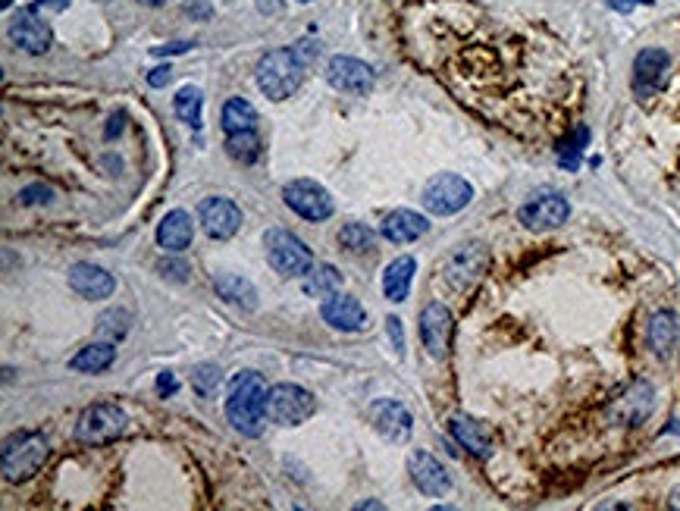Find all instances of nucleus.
Wrapping results in <instances>:
<instances>
[{
    "instance_id": "1",
    "label": "nucleus",
    "mask_w": 680,
    "mask_h": 511,
    "mask_svg": "<svg viewBox=\"0 0 680 511\" xmlns=\"http://www.w3.org/2000/svg\"><path fill=\"white\" fill-rule=\"evenodd\" d=\"M317 51L320 48H314V44H298V48L270 51L261 63H257V88H261L270 101L292 98L301 88L304 69H308V63Z\"/></svg>"
},
{
    "instance_id": "2",
    "label": "nucleus",
    "mask_w": 680,
    "mask_h": 511,
    "mask_svg": "<svg viewBox=\"0 0 680 511\" xmlns=\"http://www.w3.org/2000/svg\"><path fill=\"white\" fill-rule=\"evenodd\" d=\"M267 396L270 389L261 374L245 370L229 386V399H226V417L229 424L236 427L242 436H261L267 424Z\"/></svg>"
},
{
    "instance_id": "3",
    "label": "nucleus",
    "mask_w": 680,
    "mask_h": 511,
    "mask_svg": "<svg viewBox=\"0 0 680 511\" xmlns=\"http://www.w3.org/2000/svg\"><path fill=\"white\" fill-rule=\"evenodd\" d=\"M48 455H51V446H48V439H44L41 433H16V436H10L4 443V458H0L7 483L32 480L44 468Z\"/></svg>"
},
{
    "instance_id": "4",
    "label": "nucleus",
    "mask_w": 680,
    "mask_h": 511,
    "mask_svg": "<svg viewBox=\"0 0 680 511\" xmlns=\"http://www.w3.org/2000/svg\"><path fill=\"white\" fill-rule=\"evenodd\" d=\"M314 411H317V399L298 383H279L267 396V417L279 427H298L308 421V417H314Z\"/></svg>"
},
{
    "instance_id": "5",
    "label": "nucleus",
    "mask_w": 680,
    "mask_h": 511,
    "mask_svg": "<svg viewBox=\"0 0 680 511\" xmlns=\"http://www.w3.org/2000/svg\"><path fill=\"white\" fill-rule=\"evenodd\" d=\"M264 248H267V261L276 273L283 276H304L314 267V254L311 248L304 245L298 236L286 229H270L264 236Z\"/></svg>"
},
{
    "instance_id": "6",
    "label": "nucleus",
    "mask_w": 680,
    "mask_h": 511,
    "mask_svg": "<svg viewBox=\"0 0 680 511\" xmlns=\"http://www.w3.org/2000/svg\"><path fill=\"white\" fill-rule=\"evenodd\" d=\"M471 198H474L471 182L455 176V173H439L424 185V198L420 201H424V207L430 214L452 217V214L464 211V207L471 204Z\"/></svg>"
},
{
    "instance_id": "7",
    "label": "nucleus",
    "mask_w": 680,
    "mask_h": 511,
    "mask_svg": "<svg viewBox=\"0 0 680 511\" xmlns=\"http://www.w3.org/2000/svg\"><path fill=\"white\" fill-rule=\"evenodd\" d=\"M126 411L116 405H91L82 411L76 424V439L82 446H107L126 430Z\"/></svg>"
},
{
    "instance_id": "8",
    "label": "nucleus",
    "mask_w": 680,
    "mask_h": 511,
    "mask_svg": "<svg viewBox=\"0 0 680 511\" xmlns=\"http://www.w3.org/2000/svg\"><path fill=\"white\" fill-rule=\"evenodd\" d=\"M489 267V251L480 242H464L458 245L442 264V280L449 283L455 292L471 289Z\"/></svg>"
},
{
    "instance_id": "9",
    "label": "nucleus",
    "mask_w": 680,
    "mask_h": 511,
    "mask_svg": "<svg viewBox=\"0 0 680 511\" xmlns=\"http://www.w3.org/2000/svg\"><path fill=\"white\" fill-rule=\"evenodd\" d=\"M283 201L304 220H326L333 214V195L314 179H292L283 189Z\"/></svg>"
},
{
    "instance_id": "10",
    "label": "nucleus",
    "mask_w": 680,
    "mask_h": 511,
    "mask_svg": "<svg viewBox=\"0 0 680 511\" xmlns=\"http://www.w3.org/2000/svg\"><path fill=\"white\" fill-rule=\"evenodd\" d=\"M521 223L533 232H546V229H558L561 223H568L571 217V204L565 195L558 192H543V195H533L521 211H518Z\"/></svg>"
},
{
    "instance_id": "11",
    "label": "nucleus",
    "mask_w": 680,
    "mask_h": 511,
    "mask_svg": "<svg viewBox=\"0 0 680 511\" xmlns=\"http://www.w3.org/2000/svg\"><path fill=\"white\" fill-rule=\"evenodd\" d=\"M652 408H655V389L649 383L637 380V383H630L612 405H608V421L624 424V427H637L652 414Z\"/></svg>"
},
{
    "instance_id": "12",
    "label": "nucleus",
    "mask_w": 680,
    "mask_h": 511,
    "mask_svg": "<svg viewBox=\"0 0 680 511\" xmlns=\"http://www.w3.org/2000/svg\"><path fill=\"white\" fill-rule=\"evenodd\" d=\"M367 417L373 430H377L386 443H408L411 439V414L402 402L395 399H377L367 408Z\"/></svg>"
},
{
    "instance_id": "13",
    "label": "nucleus",
    "mask_w": 680,
    "mask_h": 511,
    "mask_svg": "<svg viewBox=\"0 0 680 511\" xmlns=\"http://www.w3.org/2000/svg\"><path fill=\"white\" fill-rule=\"evenodd\" d=\"M452 311L442 305V301H433V305L424 308L420 314V339H424V348L430 352V358L442 361L449 355V345H452Z\"/></svg>"
},
{
    "instance_id": "14",
    "label": "nucleus",
    "mask_w": 680,
    "mask_h": 511,
    "mask_svg": "<svg viewBox=\"0 0 680 511\" xmlns=\"http://www.w3.org/2000/svg\"><path fill=\"white\" fill-rule=\"evenodd\" d=\"M198 223L210 239H232L242 226V211L229 198H207L198 207Z\"/></svg>"
},
{
    "instance_id": "15",
    "label": "nucleus",
    "mask_w": 680,
    "mask_h": 511,
    "mask_svg": "<svg viewBox=\"0 0 680 511\" xmlns=\"http://www.w3.org/2000/svg\"><path fill=\"white\" fill-rule=\"evenodd\" d=\"M668 69H671V57L662 48H646L637 63H633V91L640 98H652L659 95L668 82Z\"/></svg>"
},
{
    "instance_id": "16",
    "label": "nucleus",
    "mask_w": 680,
    "mask_h": 511,
    "mask_svg": "<svg viewBox=\"0 0 680 511\" xmlns=\"http://www.w3.org/2000/svg\"><path fill=\"white\" fill-rule=\"evenodd\" d=\"M408 471H411V480L414 486L424 496L430 499H442V496H449L452 493V477L449 471L442 468V464L430 455V452H411L408 458Z\"/></svg>"
},
{
    "instance_id": "17",
    "label": "nucleus",
    "mask_w": 680,
    "mask_h": 511,
    "mask_svg": "<svg viewBox=\"0 0 680 511\" xmlns=\"http://www.w3.org/2000/svg\"><path fill=\"white\" fill-rule=\"evenodd\" d=\"M326 82L345 95H367L373 88V69L355 57H333L326 66Z\"/></svg>"
},
{
    "instance_id": "18",
    "label": "nucleus",
    "mask_w": 680,
    "mask_h": 511,
    "mask_svg": "<svg viewBox=\"0 0 680 511\" xmlns=\"http://www.w3.org/2000/svg\"><path fill=\"white\" fill-rule=\"evenodd\" d=\"M10 38L16 48H22L26 54H44L51 48V26L44 19H38L32 10H19L16 19H13V26H10Z\"/></svg>"
},
{
    "instance_id": "19",
    "label": "nucleus",
    "mask_w": 680,
    "mask_h": 511,
    "mask_svg": "<svg viewBox=\"0 0 680 511\" xmlns=\"http://www.w3.org/2000/svg\"><path fill=\"white\" fill-rule=\"evenodd\" d=\"M320 314L333 330H342V333H361L367 327V311L361 308V301L351 295H339V292L330 295L323 301Z\"/></svg>"
},
{
    "instance_id": "20",
    "label": "nucleus",
    "mask_w": 680,
    "mask_h": 511,
    "mask_svg": "<svg viewBox=\"0 0 680 511\" xmlns=\"http://www.w3.org/2000/svg\"><path fill=\"white\" fill-rule=\"evenodd\" d=\"M69 286H73L76 295L88 298V301H101L110 298L116 289V280L98 264H76L69 270Z\"/></svg>"
},
{
    "instance_id": "21",
    "label": "nucleus",
    "mask_w": 680,
    "mask_h": 511,
    "mask_svg": "<svg viewBox=\"0 0 680 511\" xmlns=\"http://www.w3.org/2000/svg\"><path fill=\"white\" fill-rule=\"evenodd\" d=\"M430 229V220L424 214H414V211H392L386 220H383V239L395 242V245H408V242H417L420 236H427Z\"/></svg>"
},
{
    "instance_id": "22",
    "label": "nucleus",
    "mask_w": 680,
    "mask_h": 511,
    "mask_svg": "<svg viewBox=\"0 0 680 511\" xmlns=\"http://www.w3.org/2000/svg\"><path fill=\"white\" fill-rule=\"evenodd\" d=\"M192 236H195V226H192V217L185 211H170L157 226V242H160L163 251H170V254H182L192 245Z\"/></svg>"
},
{
    "instance_id": "23",
    "label": "nucleus",
    "mask_w": 680,
    "mask_h": 511,
    "mask_svg": "<svg viewBox=\"0 0 680 511\" xmlns=\"http://www.w3.org/2000/svg\"><path fill=\"white\" fill-rule=\"evenodd\" d=\"M449 430H452V436L471 455H477V458H489L492 455V439H489V433L483 430V424L471 421V417H455V421L449 424Z\"/></svg>"
},
{
    "instance_id": "24",
    "label": "nucleus",
    "mask_w": 680,
    "mask_h": 511,
    "mask_svg": "<svg viewBox=\"0 0 680 511\" xmlns=\"http://www.w3.org/2000/svg\"><path fill=\"white\" fill-rule=\"evenodd\" d=\"M214 286H217L220 298L229 301V305L245 308V311H254L257 308V292H254V286L245 280V276H239V273H220V276H214Z\"/></svg>"
},
{
    "instance_id": "25",
    "label": "nucleus",
    "mask_w": 680,
    "mask_h": 511,
    "mask_svg": "<svg viewBox=\"0 0 680 511\" xmlns=\"http://www.w3.org/2000/svg\"><path fill=\"white\" fill-rule=\"evenodd\" d=\"M414 270H417V261L414 258H395L386 267V273H383V292H386L389 301H405L408 298Z\"/></svg>"
},
{
    "instance_id": "26",
    "label": "nucleus",
    "mask_w": 680,
    "mask_h": 511,
    "mask_svg": "<svg viewBox=\"0 0 680 511\" xmlns=\"http://www.w3.org/2000/svg\"><path fill=\"white\" fill-rule=\"evenodd\" d=\"M677 317L671 311H659L652 320H649V345H652V352L659 355V358H668L674 352V345H677Z\"/></svg>"
},
{
    "instance_id": "27",
    "label": "nucleus",
    "mask_w": 680,
    "mask_h": 511,
    "mask_svg": "<svg viewBox=\"0 0 680 511\" xmlns=\"http://www.w3.org/2000/svg\"><path fill=\"white\" fill-rule=\"evenodd\" d=\"M301 286L311 298H330L342 289V273L333 264H320V267H311L308 273H304Z\"/></svg>"
},
{
    "instance_id": "28",
    "label": "nucleus",
    "mask_w": 680,
    "mask_h": 511,
    "mask_svg": "<svg viewBox=\"0 0 680 511\" xmlns=\"http://www.w3.org/2000/svg\"><path fill=\"white\" fill-rule=\"evenodd\" d=\"M113 361H116L113 342H95V345H85L82 352L69 361V367L82 370V374H101V370H107Z\"/></svg>"
},
{
    "instance_id": "29",
    "label": "nucleus",
    "mask_w": 680,
    "mask_h": 511,
    "mask_svg": "<svg viewBox=\"0 0 680 511\" xmlns=\"http://www.w3.org/2000/svg\"><path fill=\"white\" fill-rule=\"evenodd\" d=\"M257 123V110L245 101V98H229L223 107V129L226 135L232 132H248Z\"/></svg>"
},
{
    "instance_id": "30",
    "label": "nucleus",
    "mask_w": 680,
    "mask_h": 511,
    "mask_svg": "<svg viewBox=\"0 0 680 511\" xmlns=\"http://www.w3.org/2000/svg\"><path fill=\"white\" fill-rule=\"evenodd\" d=\"M339 245L348 254H370L373 248H377V232H373L370 226H364V223H348L339 232Z\"/></svg>"
},
{
    "instance_id": "31",
    "label": "nucleus",
    "mask_w": 680,
    "mask_h": 511,
    "mask_svg": "<svg viewBox=\"0 0 680 511\" xmlns=\"http://www.w3.org/2000/svg\"><path fill=\"white\" fill-rule=\"evenodd\" d=\"M201 107H204V95H201V88H192V85H185L179 95L173 98V110L182 123H189V126H201Z\"/></svg>"
},
{
    "instance_id": "32",
    "label": "nucleus",
    "mask_w": 680,
    "mask_h": 511,
    "mask_svg": "<svg viewBox=\"0 0 680 511\" xmlns=\"http://www.w3.org/2000/svg\"><path fill=\"white\" fill-rule=\"evenodd\" d=\"M226 151L232 160H242V164H254L261 157V138L254 135V129L248 132H232L226 135Z\"/></svg>"
},
{
    "instance_id": "33",
    "label": "nucleus",
    "mask_w": 680,
    "mask_h": 511,
    "mask_svg": "<svg viewBox=\"0 0 680 511\" xmlns=\"http://www.w3.org/2000/svg\"><path fill=\"white\" fill-rule=\"evenodd\" d=\"M129 323H132V317H129V311H123V308L104 311V314L98 317V336L107 339V342H120V339L129 333Z\"/></svg>"
},
{
    "instance_id": "34",
    "label": "nucleus",
    "mask_w": 680,
    "mask_h": 511,
    "mask_svg": "<svg viewBox=\"0 0 680 511\" xmlns=\"http://www.w3.org/2000/svg\"><path fill=\"white\" fill-rule=\"evenodd\" d=\"M223 383V374H220V367L217 364H198L192 370V389L198 392L201 399H210L214 392L220 389Z\"/></svg>"
},
{
    "instance_id": "35",
    "label": "nucleus",
    "mask_w": 680,
    "mask_h": 511,
    "mask_svg": "<svg viewBox=\"0 0 680 511\" xmlns=\"http://www.w3.org/2000/svg\"><path fill=\"white\" fill-rule=\"evenodd\" d=\"M586 138H590V132L577 129V138H571V142L561 145V164H565L568 170H577V160H580V151L586 145Z\"/></svg>"
},
{
    "instance_id": "36",
    "label": "nucleus",
    "mask_w": 680,
    "mask_h": 511,
    "mask_svg": "<svg viewBox=\"0 0 680 511\" xmlns=\"http://www.w3.org/2000/svg\"><path fill=\"white\" fill-rule=\"evenodd\" d=\"M22 204H48L54 198L51 189H44V185H32V189H22Z\"/></svg>"
},
{
    "instance_id": "37",
    "label": "nucleus",
    "mask_w": 680,
    "mask_h": 511,
    "mask_svg": "<svg viewBox=\"0 0 680 511\" xmlns=\"http://www.w3.org/2000/svg\"><path fill=\"white\" fill-rule=\"evenodd\" d=\"M386 323H389V339L395 342V352H398V355H405V333H402V320H398V317H389Z\"/></svg>"
},
{
    "instance_id": "38",
    "label": "nucleus",
    "mask_w": 680,
    "mask_h": 511,
    "mask_svg": "<svg viewBox=\"0 0 680 511\" xmlns=\"http://www.w3.org/2000/svg\"><path fill=\"white\" fill-rule=\"evenodd\" d=\"M655 0H608V7L618 10V13H630L633 7H652Z\"/></svg>"
},
{
    "instance_id": "39",
    "label": "nucleus",
    "mask_w": 680,
    "mask_h": 511,
    "mask_svg": "<svg viewBox=\"0 0 680 511\" xmlns=\"http://www.w3.org/2000/svg\"><path fill=\"white\" fill-rule=\"evenodd\" d=\"M170 76H173V69H170V66H157V69H151L148 85H151V88H163V85L170 82Z\"/></svg>"
},
{
    "instance_id": "40",
    "label": "nucleus",
    "mask_w": 680,
    "mask_h": 511,
    "mask_svg": "<svg viewBox=\"0 0 680 511\" xmlns=\"http://www.w3.org/2000/svg\"><path fill=\"white\" fill-rule=\"evenodd\" d=\"M176 389H179L176 377L170 374V370H163V374H160V380H157V392H160V396H173Z\"/></svg>"
},
{
    "instance_id": "41",
    "label": "nucleus",
    "mask_w": 680,
    "mask_h": 511,
    "mask_svg": "<svg viewBox=\"0 0 680 511\" xmlns=\"http://www.w3.org/2000/svg\"><path fill=\"white\" fill-rule=\"evenodd\" d=\"M189 48H192V44L176 41V44H160V48H154V54H157V57H167V54H185Z\"/></svg>"
},
{
    "instance_id": "42",
    "label": "nucleus",
    "mask_w": 680,
    "mask_h": 511,
    "mask_svg": "<svg viewBox=\"0 0 680 511\" xmlns=\"http://www.w3.org/2000/svg\"><path fill=\"white\" fill-rule=\"evenodd\" d=\"M38 7L60 13V10H66V7H69V0H38Z\"/></svg>"
},
{
    "instance_id": "43",
    "label": "nucleus",
    "mask_w": 680,
    "mask_h": 511,
    "mask_svg": "<svg viewBox=\"0 0 680 511\" xmlns=\"http://www.w3.org/2000/svg\"><path fill=\"white\" fill-rule=\"evenodd\" d=\"M279 7H283L279 0H257V10H261V13H276Z\"/></svg>"
},
{
    "instance_id": "44",
    "label": "nucleus",
    "mask_w": 680,
    "mask_h": 511,
    "mask_svg": "<svg viewBox=\"0 0 680 511\" xmlns=\"http://www.w3.org/2000/svg\"><path fill=\"white\" fill-rule=\"evenodd\" d=\"M167 270H170V276H176V280H185V276H182L185 273V264H170V267L163 264V273H167Z\"/></svg>"
},
{
    "instance_id": "45",
    "label": "nucleus",
    "mask_w": 680,
    "mask_h": 511,
    "mask_svg": "<svg viewBox=\"0 0 680 511\" xmlns=\"http://www.w3.org/2000/svg\"><path fill=\"white\" fill-rule=\"evenodd\" d=\"M668 505H671V508H680V486H677V490H674V493H671V499H668Z\"/></svg>"
},
{
    "instance_id": "46",
    "label": "nucleus",
    "mask_w": 680,
    "mask_h": 511,
    "mask_svg": "<svg viewBox=\"0 0 680 511\" xmlns=\"http://www.w3.org/2000/svg\"><path fill=\"white\" fill-rule=\"evenodd\" d=\"M138 4H145V7H160L163 0H138Z\"/></svg>"
},
{
    "instance_id": "47",
    "label": "nucleus",
    "mask_w": 680,
    "mask_h": 511,
    "mask_svg": "<svg viewBox=\"0 0 680 511\" xmlns=\"http://www.w3.org/2000/svg\"><path fill=\"white\" fill-rule=\"evenodd\" d=\"M4 7H13V0H4Z\"/></svg>"
},
{
    "instance_id": "48",
    "label": "nucleus",
    "mask_w": 680,
    "mask_h": 511,
    "mask_svg": "<svg viewBox=\"0 0 680 511\" xmlns=\"http://www.w3.org/2000/svg\"><path fill=\"white\" fill-rule=\"evenodd\" d=\"M298 4H311V0H298Z\"/></svg>"
}]
</instances>
